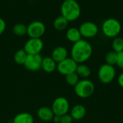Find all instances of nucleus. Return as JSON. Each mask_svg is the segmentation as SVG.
Returning a JSON list of instances; mask_svg holds the SVG:
<instances>
[{
    "label": "nucleus",
    "mask_w": 123,
    "mask_h": 123,
    "mask_svg": "<svg viewBox=\"0 0 123 123\" xmlns=\"http://www.w3.org/2000/svg\"><path fill=\"white\" fill-rule=\"evenodd\" d=\"M117 83L119 84V86L123 88V72L120 73L118 76V78H117Z\"/></svg>",
    "instance_id": "obj_28"
},
{
    "label": "nucleus",
    "mask_w": 123,
    "mask_h": 123,
    "mask_svg": "<svg viewBox=\"0 0 123 123\" xmlns=\"http://www.w3.org/2000/svg\"><path fill=\"white\" fill-rule=\"evenodd\" d=\"M112 46L113 49V51L120 53L123 51V38L122 37L117 36L114 38L112 42Z\"/></svg>",
    "instance_id": "obj_21"
},
{
    "label": "nucleus",
    "mask_w": 123,
    "mask_h": 123,
    "mask_svg": "<svg viewBox=\"0 0 123 123\" xmlns=\"http://www.w3.org/2000/svg\"><path fill=\"white\" fill-rule=\"evenodd\" d=\"M76 72L79 78H81L83 79H87L91 75L92 71L90 67L86 65L78 64L76 70Z\"/></svg>",
    "instance_id": "obj_18"
},
{
    "label": "nucleus",
    "mask_w": 123,
    "mask_h": 123,
    "mask_svg": "<svg viewBox=\"0 0 123 123\" xmlns=\"http://www.w3.org/2000/svg\"><path fill=\"white\" fill-rule=\"evenodd\" d=\"M103 33L109 38H115L119 36L122 30L120 22L115 17H109L104 20L102 25Z\"/></svg>",
    "instance_id": "obj_3"
},
{
    "label": "nucleus",
    "mask_w": 123,
    "mask_h": 123,
    "mask_svg": "<svg viewBox=\"0 0 123 123\" xmlns=\"http://www.w3.org/2000/svg\"><path fill=\"white\" fill-rule=\"evenodd\" d=\"M43 49V42L40 38H30L25 44L24 50L27 54H39Z\"/></svg>",
    "instance_id": "obj_10"
},
{
    "label": "nucleus",
    "mask_w": 123,
    "mask_h": 123,
    "mask_svg": "<svg viewBox=\"0 0 123 123\" xmlns=\"http://www.w3.org/2000/svg\"><path fill=\"white\" fill-rule=\"evenodd\" d=\"M74 91L77 96L81 99H87L93 95L95 91L94 83L89 79H82L74 86Z\"/></svg>",
    "instance_id": "obj_4"
},
{
    "label": "nucleus",
    "mask_w": 123,
    "mask_h": 123,
    "mask_svg": "<svg viewBox=\"0 0 123 123\" xmlns=\"http://www.w3.org/2000/svg\"><path fill=\"white\" fill-rule=\"evenodd\" d=\"M45 32V26L40 21H33L27 26V34L31 38H40Z\"/></svg>",
    "instance_id": "obj_7"
},
{
    "label": "nucleus",
    "mask_w": 123,
    "mask_h": 123,
    "mask_svg": "<svg viewBox=\"0 0 123 123\" xmlns=\"http://www.w3.org/2000/svg\"><path fill=\"white\" fill-rule=\"evenodd\" d=\"M97 75L101 83L104 84H110L114 80L116 76V70L114 66L105 63L99 67Z\"/></svg>",
    "instance_id": "obj_5"
},
{
    "label": "nucleus",
    "mask_w": 123,
    "mask_h": 123,
    "mask_svg": "<svg viewBox=\"0 0 123 123\" xmlns=\"http://www.w3.org/2000/svg\"><path fill=\"white\" fill-rule=\"evenodd\" d=\"M13 33L17 36H22L27 34V26L22 23H17L13 27Z\"/></svg>",
    "instance_id": "obj_23"
},
{
    "label": "nucleus",
    "mask_w": 123,
    "mask_h": 123,
    "mask_svg": "<svg viewBox=\"0 0 123 123\" xmlns=\"http://www.w3.org/2000/svg\"><path fill=\"white\" fill-rule=\"evenodd\" d=\"M79 75L76 74V72H72V73H70L67 75H66V83L71 86H75L78 82L79 81Z\"/></svg>",
    "instance_id": "obj_24"
},
{
    "label": "nucleus",
    "mask_w": 123,
    "mask_h": 123,
    "mask_svg": "<svg viewBox=\"0 0 123 123\" xmlns=\"http://www.w3.org/2000/svg\"><path fill=\"white\" fill-rule=\"evenodd\" d=\"M68 21L61 15L57 17L53 22V26L58 30H63L66 29L68 26Z\"/></svg>",
    "instance_id": "obj_19"
},
{
    "label": "nucleus",
    "mask_w": 123,
    "mask_h": 123,
    "mask_svg": "<svg viewBox=\"0 0 123 123\" xmlns=\"http://www.w3.org/2000/svg\"><path fill=\"white\" fill-rule=\"evenodd\" d=\"M86 114V109L85 107L82 104L75 105L71 110V116L74 120H82Z\"/></svg>",
    "instance_id": "obj_13"
},
{
    "label": "nucleus",
    "mask_w": 123,
    "mask_h": 123,
    "mask_svg": "<svg viewBox=\"0 0 123 123\" xmlns=\"http://www.w3.org/2000/svg\"><path fill=\"white\" fill-rule=\"evenodd\" d=\"M117 53L112 51H109L105 56V62L106 64L112 66H115L117 65Z\"/></svg>",
    "instance_id": "obj_22"
},
{
    "label": "nucleus",
    "mask_w": 123,
    "mask_h": 123,
    "mask_svg": "<svg viewBox=\"0 0 123 123\" xmlns=\"http://www.w3.org/2000/svg\"><path fill=\"white\" fill-rule=\"evenodd\" d=\"M43 57L39 54H27V59L24 64L25 67L30 71L35 72L41 69Z\"/></svg>",
    "instance_id": "obj_11"
},
{
    "label": "nucleus",
    "mask_w": 123,
    "mask_h": 123,
    "mask_svg": "<svg viewBox=\"0 0 123 123\" xmlns=\"http://www.w3.org/2000/svg\"><path fill=\"white\" fill-rule=\"evenodd\" d=\"M77 65L78 64L71 57H67L63 61L57 64V70L59 73L66 76L70 73L75 72Z\"/></svg>",
    "instance_id": "obj_9"
},
{
    "label": "nucleus",
    "mask_w": 123,
    "mask_h": 123,
    "mask_svg": "<svg viewBox=\"0 0 123 123\" xmlns=\"http://www.w3.org/2000/svg\"><path fill=\"white\" fill-rule=\"evenodd\" d=\"M92 52L93 49L91 43L86 40L81 39L74 43L71 50V56L77 64H84L90 59Z\"/></svg>",
    "instance_id": "obj_1"
},
{
    "label": "nucleus",
    "mask_w": 123,
    "mask_h": 123,
    "mask_svg": "<svg viewBox=\"0 0 123 123\" xmlns=\"http://www.w3.org/2000/svg\"><path fill=\"white\" fill-rule=\"evenodd\" d=\"M27 57V54L24 49H19L14 56V60L17 65H24Z\"/></svg>",
    "instance_id": "obj_20"
},
{
    "label": "nucleus",
    "mask_w": 123,
    "mask_h": 123,
    "mask_svg": "<svg viewBox=\"0 0 123 123\" xmlns=\"http://www.w3.org/2000/svg\"><path fill=\"white\" fill-rule=\"evenodd\" d=\"M74 121V119L71 116V115H64L61 117V121L60 123H72Z\"/></svg>",
    "instance_id": "obj_25"
},
{
    "label": "nucleus",
    "mask_w": 123,
    "mask_h": 123,
    "mask_svg": "<svg viewBox=\"0 0 123 123\" xmlns=\"http://www.w3.org/2000/svg\"><path fill=\"white\" fill-rule=\"evenodd\" d=\"M66 38L69 41L74 43L79 41L81 39V35L79 29L75 27L68 28L66 31Z\"/></svg>",
    "instance_id": "obj_16"
},
{
    "label": "nucleus",
    "mask_w": 123,
    "mask_h": 123,
    "mask_svg": "<svg viewBox=\"0 0 123 123\" xmlns=\"http://www.w3.org/2000/svg\"><path fill=\"white\" fill-rule=\"evenodd\" d=\"M41 68L48 73H51L57 69V63L51 57H46L43 58Z\"/></svg>",
    "instance_id": "obj_15"
},
{
    "label": "nucleus",
    "mask_w": 123,
    "mask_h": 123,
    "mask_svg": "<svg viewBox=\"0 0 123 123\" xmlns=\"http://www.w3.org/2000/svg\"><path fill=\"white\" fill-rule=\"evenodd\" d=\"M51 57L58 64L68 57V51L63 46H58L53 49Z\"/></svg>",
    "instance_id": "obj_12"
},
{
    "label": "nucleus",
    "mask_w": 123,
    "mask_h": 123,
    "mask_svg": "<svg viewBox=\"0 0 123 123\" xmlns=\"http://www.w3.org/2000/svg\"><path fill=\"white\" fill-rule=\"evenodd\" d=\"M53 120L54 121V123H60V121H61V117H60V116H57V115H54Z\"/></svg>",
    "instance_id": "obj_29"
},
{
    "label": "nucleus",
    "mask_w": 123,
    "mask_h": 123,
    "mask_svg": "<svg viewBox=\"0 0 123 123\" xmlns=\"http://www.w3.org/2000/svg\"><path fill=\"white\" fill-rule=\"evenodd\" d=\"M79 29L81 36L88 38L94 37L99 32L98 25L92 21H85L82 22Z\"/></svg>",
    "instance_id": "obj_8"
},
{
    "label": "nucleus",
    "mask_w": 123,
    "mask_h": 123,
    "mask_svg": "<svg viewBox=\"0 0 123 123\" xmlns=\"http://www.w3.org/2000/svg\"><path fill=\"white\" fill-rule=\"evenodd\" d=\"M37 117L43 121L49 122L53 120L54 117V113L52 109L48 107H42L37 111Z\"/></svg>",
    "instance_id": "obj_14"
},
{
    "label": "nucleus",
    "mask_w": 123,
    "mask_h": 123,
    "mask_svg": "<svg viewBox=\"0 0 123 123\" xmlns=\"http://www.w3.org/2000/svg\"><path fill=\"white\" fill-rule=\"evenodd\" d=\"M61 13L68 22L74 21L81 14V7L76 0H64L61 6Z\"/></svg>",
    "instance_id": "obj_2"
},
{
    "label": "nucleus",
    "mask_w": 123,
    "mask_h": 123,
    "mask_svg": "<svg viewBox=\"0 0 123 123\" xmlns=\"http://www.w3.org/2000/svg\"><path fill=\"white\" fill-rule=\"evenodd\" d=\"M33 116L27 112H22L17 115L14 119L12 123H33Z\"/></svg>",
    "instance_id": "obj_17"
},
{
    "label": "nucleus",
    "mask_w": 123,
    "mask_h": 123,
    "mask_svg": "<svg viewBox=\"0 0 123 123\" xmlns=\"http://www.w3.org/2000/svg\"><path fill=\"white\" fill-rule=\"evenodd\" d=\"M118 67L123 70V51L117 53V65Z\"/></svg>",
    "instance_id": "obj_26"
},
{
    "label": "nucleus",
    "mask_w": 123,
    "mask_h": 123,
    "mask_svg": "<svg viewBox=\"0 0 123 123\" xmlns=\"http://www.w3.org/2000/svg\"><path fill=\"white\" fill-rule=\"evenodd\" d=\"M51 109L54 113V115L61 117L68 114L70 109L69 102L65 97H58L53 101Z\"/></svg>",
    "instance_id": "obj_6"
},
{
    "label": "nucleus",
    "mask_w": 123,
    "mask_h": 123,
    "mask_svg": "<svg viewBox=\"0 0 123 123\" xmlns=\"http://www.w3.org/2000/svg\"><path fill=\"white\" fill-rule=\"evenodd\" d=\"M6 29V22L2 19L0 18V35H1Z\"/></svg>",
    "instance_id": "obj_27"
}]
</instances>
